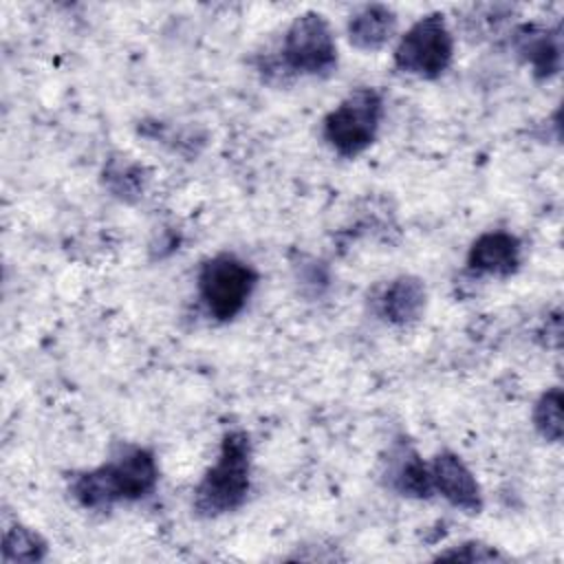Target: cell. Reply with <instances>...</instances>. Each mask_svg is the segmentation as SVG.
<instances>
[{
    "mask_svg": "<svg viewBox=\"0 0 564 564\" xmlns=\"http://www.w3.org/2000/svg\"><path fill=\"white\" fill-rule=\"evenodd\" d=\"M159 480L154 454L128 447L117 458L84 471L73 480V496L88 509H108L115 502L145 498Z\"/></svg>",
    "mask_w": 564,
    "mask_h": 564,
    "instance_id": "cell-1",
    "label": "cell"
},
{
    "mask_svg": "<svg viewBox=\"0 0 564 564\" xmlns=\"http://www.w3.org/2000/svg\"><path fill=\"white\" fill-rule=\"evenodd\" d=\"M251 443L247 432L231 430L223 436L216 463L205 471L196 491L194 509L205 518H214L238 509L249 491Z\"/></svg>",
    "mask_w": 564,
    "mask_h": 564,
    "instance_id": "cell-2",
    "label": "cell"
},
{
    "mask_svg": "<svg viewBox=\"0 0 564 564\" xmlns=\"http://www.w3.org/2000/svg\"><path fill=\"white\" fill-rule=\"evenodd\" d=\"M383 115L381 95L375 88H355L324 119V139L341 156L361 154L377 137Z\"/></svg>",
    "mask_w": 564,
    "mask_h": 564,
    "instance_id": "cell-3",
    "label": "cell"
},
{
    "mask_svg": "<svg viewBox=\"0 0 564 564\" xmlns=\"http://www.w3.org/2000/svg\"><path fill=\"white\" fill-rule=\"evenodd\" d=\"M256 282L258 273L251 264L234 253H218L200 267L198 293L207 313L227 322L245 308Z\"/></svg>",
    "mask_w": 564,
    "mask_h": 564,
    "instance_id": "cell-4",
    "label": "cell"
},
{
    "mask_svg": "<svg viewBox=\"0 0 564 564\" xmlns=\"http://www.w3.org/2000/svg\"><path fill=\"white\" fill-rule=\"evenodd\" d=\"M454 55V37L441 13L416 20L394 48V64L401 73L434 79L447 70Z\"/></svg>",
    "mask_w": 564,
    "mask_h": 564,
    "instance_id": "cell-5",
    "label": "cell"
},
{
    "mask_svg": "<svg viewBox=\"0 0 564 564\" xmlns=\"http://www.w3.org/2000/svg\"><path fill=\"white\" fill-rule=\"evenodd\" d=\"M282 66L297 75H324L337 64V44L324 15H297L282 40Z\"/></svg>",
    "mask_w": 564,
    "mask_h": 564,
    "instance_id": "cell-6",
    "label": "cell"
},
{
    "mask_svg": "<svg viewBox=\"0 0 564 564\" xmlns=\"http://www.w3.org/2000/svg\"><path fill=\"white\" fill-rule=\"evenodd\" d=\"M432 487L454 507L476 513L482 507L480 487L469 467L452 452H441L430 465Z\"/></svg>",
    "mask_w": 564,
    "mask_h": 564,
    "instance_id": "cell-7",
    "label": "cell"
},
{
    "mask_svg": "<svg viewBox=\"0 0 564 564\" xmlns=\"http://www.w3.org/2000/svg\"><path fill=\"white\" fill-rule=\"evenodd\" d=\"M522 260L520 240L502 229L485 231L474 240L467 253V267L474 273L507 278L518 271Z\"/></svg>",
    "mask_w": 564,
    "mask_h": 564,
    "instance_id": "cell-8",
    "label": "cell"
},
{
    "mask_svg": "<svg viewBox=\"0 0 564 564\" xmlns=\"http://www.w3.org/2000/svg\"><path fill=\"white\" fill-rule=\"evenodd\" d=\"M425 300V284L419 278L399 275L390 280L377 295V311L386 322L394 326H408L423 315Z\"/></svg>",
    "mask_w": 564,
    "mask_h": 564,
    "instance_id": "cell-9",
    "label": "cell"
},
{
    "mask_svg": "<svg viewBox=\"0 0 564 564\" xmlns=\"http://www.w3.org/2000/svg\"><path fill=\"white\" fill-rule=\"evenodd\" d=\"M513 46L518 55L533 68L538 79H546L560 70V37L555 31L524 24L513 33Z\"/></svg>",
    "mask_w": 564,
    "mask_h": 564,
    "instance_id": "cell-10",
    "label": "cell"
},
{
    "mask_svg": "<svg viewBox=\"0 0 564 564\" xmlns=\"http://www.w3.org/2000/svg\"><path fill=\"white\" fill-rule=\"evenodd\" d=\"M397 29V15L388 4H366L348 20V40L355 48L379 51Z\"/></svg>",
    "mask_w": 564,
    "mask_h": 564,
    "instance_id": "cell-11",
    "label": "cell"
},
{
    "mask_svg": "<svg viewBox=\"0 0 564 564\" xmlns=\"http://www.w3.org/2000/svg\"><path fill=\"white\" fill-rule=\"evenodd\" d=\"M388 478H390V485L401 496H408V498H427L434 491L430 467L408 443L390 452Z\"/></svg>",
    "mask_w": 564,
    "mask_h": 564,
    "instance_id": "cell-12",
    "label": "cell"
},
{
    "mask_svg": "<svg viewBox=\"0 0 564 564\" xmlns=\"http://www.w3.org/2000/svg\"><path fill=\"white\" fill-rule=\"evenodd\" d=\"M46 555V542L29 527L15 524L4 533L2 560L4 562H40Z\"/></svg>",
    "mask_w": 564,
    "mask_h": 564,
    "instance_id": "cell-13",
    "label": "cell"
},
{
    "mask_svg": "<svg viewBox=\"0 0 564 564\" xmlns=\"http://www.w3.org/2000/svg\"><path fill=\"white\" fill-rule=\"evenodd\" d=\"M562 390L549 388L535 403L533 410V425L542 438L557 443L562 438Z\"/></svg>",
    "mask_w": 564,
    "mask_h": 564,
    "instance_id": "cell-14",
    "label": "cell"
},
{
    "mask_svg": "<svg viewBox=\"0 0 564 564\" xmlns=\"http://www.w3.org/2000/svg\"><path fill=\"white\" fill-rule=\"evenodd\" d=\"M104 178H106V185L126 200L143 192V167L137 163L112 159L104 172Z\"/></svg>",
    "mask_w": 564,
    "mask_h": 564,
    "instance_id": "cell-15",
    "label": "cell"
},
{
    "mask_svg": "<svg viewBox=\"0 0 564 564\" xmlns=\"http://www.w3.org/2000/svg\"><path fill=\"white\" fill-rule=\"evenodd\" d=\"M441 560H458V562H491V560H500L496 549H489L480 542H465L458 549L452 551H443L438 555Z\"/></svg>",
    "mask_w": 564,
    "mask_h": 564,
    "instance_id": "cell-16",
    "label": "cell"
}]
</instances>
